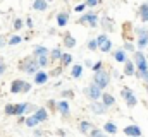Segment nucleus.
Instances as JSON below:
<instances>
[{
  "label": "nucleus",
  "mask_w": 148,
  "mask_h": 137,
  "mask_svg": "<svg viewBox=\"0 0 148 137\" xmlns=\"http://www.w3.org/2000/svg\"><path fill=\"white\" fill-rule=\"evenodd\" d=\"M134 64H136V75L140 79H143L148 86V62H147V57L141 50L134 52Z\"/></svg>",
  "instance_id": "1"
},
{
  "label": "nucleus",
  "mask_w": 148,
  "mask_h": 137,
  "mask_svg": "<svg viewBox=\"0 0 148 137\" xmlns=\"http://www.w3.org/2000/svg\"><path fill=\"white\" fill-rule=\"evenodd\" d=\"M29 110H33V106H31L29 103H21V104H7V106H5V113H7V115H16V117L24 115V113H26V111H29Z\"/></svg>",
  "instance_id": "2"
},
{
  "label": "nucleus",
  "mask_w": 148,
  "mask_h": 137,
  "mask_svg": "<svg viewBox=\"0 0 148 137\" xmlns=\"http://www.w3.org/2000/svg\"><path fill=\"white\" fill-rule=\"evenodd\" d=\"M93 82H97L102 89H105V87L110 84V74H109L107 70L100 68V70L93 72Z\"/></svg>",
  "instance_id": "3"
},
{
  "label": "nucleus",
  "mask_w": 148,
  "mask_h": 137,
  "mask_svg": "<svg viewBox=\"0 0 148 137\" xmlns=\"http://www.w3.org/2000/svg\"><path fill=\"white\" fill-rule=\"evenodd\" d=\"M21 70L23 72H28V74H36L38 70H40V65H38V60L36 57L35 58H28V60H24L23 64H21Z\"/></svg>",
  "instance_id": "4"
},
{
  "label": "nucleus",
  "mask_w": 148,
  "mask_h": 137,
  "mask_svg": "<svg viewBox=\"0 0 148 137\" xmlns=\"http://www.w3.org/2000/svg\"><path fill=\"white\" fill-rule=\"evenodd\" d=\"M77 24H88L90 28H95L98 24V14L95 12H86L84 16H81L77 19Z\"/></svg>",
  "instance_id": "5"
},
{
  "label": "nucleus",
  "mask_w": 148,
  "mask_h": 137,
  "mask_svg": "<svg viewBox=\"0 0 148 137\" xmlns=\"http://www.w3.org/2000/svg\"><path fill=\"white\" fill-rule=\"evenodd\" d=\"M102 91H103V89H102L97 82H93V84H90V86L86 87V91H84V93H86V96H88L91 101H97V100H100V98H102Z\"/></svg>",
  "instance_id": "6"
},
{
  "label": "nucleus",
  "mask_w": 148,
  "mask_h": 137,
  "mask_svg": "<svg viewBox=\"0 0 148 137\" xmlns=\"http://www.w3.org/2000/svg\"><path fill=\"white\" fill-rule=\"evenodd\" d=\"M121 94H122L124 101H126V104H127L129 108H133V106L138 104V98L134 96V93H133L129 87H122V89H121Z\"/></svg>",
  "instance_id": "7"
},
{
  "label": "nucleus",
  "mask_w": 148,
  "mask_h": 137,
  "mask_svg": "<svg viewBox=\"0 0 148 137\" xmlns=\"http://www.w3.org/2000/svg\"><path fill=\"white\" fill-rule=\"evenodd\" d=\"M136 36H138V48L140 50H143V48H147L148 46V29L145 28H138L136 29Z\"/></svg>",
  "instance_id": "8"
},
{
  "label": "nucleus",
  "mask_w": 148,
  "mask_h": 137,
  "mask_svg": "<svg viewBox=\"0 0 148 137\" xmlns=\"http://www.w3.org/2000/svg\"><path fill=\"white\" fill-rule=\"evenodd\" d=\"M90 110H91L95 115H103V113H107V106L103 104V101H100V100H97V101H91Z\"/></svg>",
  "instance_id": "9"
},
{
  "label": "nucleus",
  "mask_w": 148,
  "mask_h": 137,
  "mask_svg": "<svg viewBox=\"0 0 148 137\" xmlns=\"http://www.w3.org/2000/svg\"><path fill=\"white\" fill-rule=\"evenodd\" d=\"M124 74L126 75H136V64L133 60H126L124 62Z\"/></svg>",
  "instance_id": "10"
},
{
  "label": "nucleus",
  "mask_w": 148,
  "mask_h": 137,
  "mask_svg": "<svg viewBox=\"0 0 148 137\" xmlns=\"http://www.w3.org/2000/svg\"><path fill=\"white\" fill-rule=\"evenodd\" d=\"M124 134L126 136H134V137H140L143 132H141V129L138 127V125H127L126 129H124Z\"/></svg>",
  "instance_id": "11"
},
{
  "label": "nucleus",
  "mask_w": 148,
  "mask_h": 137,
  "mask_svg": "<svg viewBox=\"0 0 148 137\" xmlns=\"http://www.w3.org/2000/svg\"><path fill=\"white\" fill-rule=\"evenodd\" d=\"M24 82H26V81H21V79H16V81H12V84H10V91H12L14 94H17V93H23Z\"/></svg>",
  "instance_id": "12"
},
{
  "label": "nucleus",
  "mask_w": 148,
  "mask_h": 137,
  "mask_svg": "<svg viewBox=\"0 0 148 137\" xmlns=\"http://www.w3.org/2000/svg\"><path fill=\"white\" fill-rule=\"evenodd\" d=\"M57 110L60 111V115H64V117H69V113H71V108H69V103L66 101H59L57 103Z\"/></svg>",
  "instance_id": "13"
},
{
  "label": "nucleus",
  "mask_w": 148,
  "mask_h": 137,
  "mask_svg": "<svg viewBox=\"0 0 148 137\" xmlns=\"http://www.w3.org/2000/svg\"><path fill=\"white\" fill-rule=\"evenodd\" d=\"M138 16H140V19H141L143 22H147L148 21V0L145 2V3L140 5V9H138Z\"/></svg>",
  "instance_id": "14"
},
{
  "label": "nucleus",
  "mask_w": 148,
  "mask_h": 137,
  "mask_svg": "<svg viewBox=\"0 0 148 137\" xmlns=\"http://www.w3.org/2000/svg\"><path fill=\"white\" fill-rule=\"evenodd\" d=\"M114 58H115V62H121V64H124V62L127 60V57H126V50H124V48H119V50H115V52H114Z\"/></svg>",
  "instance_id": "15"
},
{
  "label": "nucleus",
  "mask_w": 148,
  "mask_h": 137,
  "mask_svg": "<svg viewBox=\"0 0 148 137\" xmlns=\"http://www.w3.org/2000/svg\"><path fill=\"white\" fill-rule=\"evenodd\" d=\"M48 81V74L43 72V70H38L35 74V84H45Z\"/></svg>",
  "instance_id": "16"
},
{
  "label": "nucleus",
  "mask_w": 148,
  "mask_h": 137,
  "mask_svg": "<svg viewBox=\"0 0 148 137\" xmlns=\"http://www.w3.org/2000/svg\"><path fill=\"white\" fill-rule=\"evenodd\" d=\"M100 100L103 101V104H105L107 108H110V106L115 104V98H114L112 94H109V93H102V98H100Z\"/></svg>",
  "instance_id": "17"
},
{
  "label": "nucleus",
  "mask_w": 148,
  "mask_h": 137,
  "mask_svg": "<svg viewBox=\"0 0 148 137\" xmlns=\"http://www.w3.org/2000/svg\"><path fill=\"white\" fill-rule=\"evenodd\" d=\"M67 22H69V14H67V12H60V14L57 16V24H59V28L67 26Z\"/></svg>",
  "instance_id": "18"
},
{
  "label": "nucleus",
  "mask_w": 148,
  "mask_h": 137,
  "mask_svg": "<svg viewBox=\"0 0 148 137\" xmlns=\"http://www.w3.org/2000/svg\"><path fill=\"white\" fill-rule=\"evenodd\" d=\"M35 115L40 122H47L48 120V113H47V108H36L35 110Z\"/></svg>",
  "instance_id": "19"
},
{
  "label": "nucleus",
  "mask_w": 148,
  "mask_h": 137,
  "mask_svg": "<svg viewBox=\"0 0 148 137\" xmlns=\"http://www.w3.org/2000/svg\"><path fill=\"white\" fill-rule=\"evenodd\" d=\"M47 7H48L47 0H35L33 2V9L35 10H47Z\"/></svg>",
  "instance_id": "20"
},
{
  "label": "nucleus",
  "mask_w": 148,
  "mask_h": 137,
  "mask_svg": "<svg viewBox=\"0 0 148 137\" xmlns=\"http://www.w3.org/2000/svg\"><path fill=\"white\" fill-rule=\"evenodd\" d=\"M24 122H26V125H28V127H31V129H35L36 125H40V120L36 118V115H35V113H33L31 117H28Z\"/></svg>",
  "instance_id": "21"
},
{
  "label": "nucleus",
  "mask_w": 148,
  "mask_h": 137,
  "mask_svg": "<svg viewBox=\"0 0 148 137\" xmlns=\"http://www.w3.org/2000/svg\"><path fill=\"white\" fill-rule=\"evenodd\" d=\"M103 130H105L107 134H117V125H115L114 122H107V123L103 125Z\"/></svg>",
  "instance_id": "22"
},
{
  "label": "nucleus",
  "mask_w": 148,
  "mask_h": 137,
  "mask_svg": "<svg viewBox=\"0 0 148 137\" xmlns=\"http://www.w3.org/2000/svg\"><path fill=\"white\" fill-rule=\"evenodd\" d=\"M98 48H100L103 53H109V52L112 50V41H110V39H105L103 43H100V45H98Z\"/></svg>",
  "instance_id": "23"
},
{
  "label": "nucleus",
  "mask_w": 148,
  "mask_h": 137,
  "mask_svg": "<svg viewBox=\"0 0 148 137\" xmlns=\"http://www.w3.org/2000/svg\"><path fill=\"white\" fill-rule=\"evenodd\" d=\"M90 130H91V123L86 122V120H83V122L79 123V132H81V134H88Z\"/></svg>",
  "instance_id": "24"
},
{
  "label": "nucleus",
  "mask_w": 148,
  "mask_h": 137,
  "mask_svg": "<svg viewBox=\"0 0 148 137\" xmlns=\"http://www.w3.org/2000/svg\"><path fill=\"white\" fill-rule=\"evenodd\" d=\"M71 75H73L74 79H77V77H81L83 75V65H74L73 67V70H71Z\"/></svg>",
  "instance_id": "25"
},
{
  "label": "nucleus",
  "mask_w": 148,
  "mask_h": 137,
  "mask_svg": "<svg viewBox=\"0 0 148 137\" xmlns=\"http://www.w3.org/2000/svg\"><path fill=\"white\" fill-rule=\"evenodd\" d=\"M60 62H62V65H69V64L73 62V55H71V53H62Z\"/></svg>",
  "instance_id": "26"
},
{
  "label": "nucleus",
  "mask_w": 148,
  "mask_h": 137,
  "mask_svg": "<svg viewBox=\"0 0 148 137\" xmlns=\"http://www.w3.org/2000/svg\"><path fill=\"white\" fill-rule=\"evenodd\" d=\"M64 45H66L67 48H74V46H76V39H74L73 36H69V34H67V36L64 38Z\"/></svg>",
  "instance_id": "27"
},
{
  "label": "nucleus",
  "mask_w": 148,
  "mask_h": 137,
  "mask_svg": "<svg viewBox=\"0 0 148 137\" xmlns=\"http://www.w3.org/2000/svg\"><path fill=\"white\" fill-rule=\"evenodd\" d=\"M50 52L45 46H35V57H41V55H48Z\"/></svg>",
  "instance_id": "28"
},
{
  "label": "nucleus",
  "mask_w": 148,
  "mask_h": 137,
  "mask_svg": "<svg viewBox=\"0 0 148 137\" xmlns=\"http://www.w3.org/2000/svg\"><path fill=\"white\" fill-rule=\"evenodd\" d=\"M21 41H23V38H21V36H10V38H9V41H7V45L14 46V45H19Z\"/></svg>",
  "instance_id": "29"
},
{
  "label": "nucleus",
  "mask_w": 148,
  "mask_h": 137,
  "mask_svg": "<svg viewBox=\"0 0 148 137\" xmlns=\"http://www.w3.org/2000/svg\"><path fill=\"white\" fill-rule=\"evenodd\" d=\"M48 55H41V57H36L38 60V65L40 67H47V64H48V58H47Z\"/></svg>",
  "instance_id": "30"
},
{
  "label": "nucleus",
  "mask_w": 148,
  "mask_h": 137,
  "mask_svg": "<svg viewBox=\"0 0 148 137\" xmlns=\"http://www.w3.org/2000/svg\"><path fill=\"white\" fill-rule=\"evenodd\" d=\"M86 46H88V50H91V52H95V50H98V41H97V39H90Z\"/></svg>",
  "instance_id": "31"
},
{
  "label": "nucleus",
  "mask_w": 148,
  "mask_h": 137,
  "mask_svg": "<svg viewBox=\"0 0 148 137\" xmlns=\"http://www.w3.org/2000/svg\"><path fill=\"white\" fill-rule=\"evenodd\" d=\"M50 55H52V58H53V60H60V57H62V52H60L59 48H53V50L50 52Z\"/></svg>",
  "instance_id": "32"
},
{
  "label": "nucleus",
  "mask_w": 148,
  "mask_h": 137,
  "mask_svg": "<svg viewBox=\"0 0 148 137\" xmlns=\"http://www.w3.org/2000/svg\"><path fill=\"white\" fill-rule=\"evenodd\" d=\"M124 50H126V52H136L133 43H124Z\"/></svg>",
  "instance_id": "33"
},
{
  "label": "nucleus",
  "mask_w": 148,
  "mask_h": 137,
  "mask_svg": "<svg viewBox=\"0 0 148 137\" xmlns=\"http://www.w3.org/2000/svg\"><path fill=\"white\" fill-rule=\"evenodd\" d=\"M100 68H103V62H97L95 65H91V70H93V72H97V70H100Z\"/></svg>",
  "instance_id": "34"
},
{
  "label": "nucleus",
  "mask_w": 148,
  "mask_h": 137,
  "mask_svg": "<svg viewBox=\"0 0 148 137\" xmlns=\"http://www.w3.org/2000/svg\"><path fill=\"white\" fill-rule=\"evenodd\" d=\"M86 7H88L86 3H79V5H76V7H74V10H76V12H83Z\"/></svg>",
  "instance_id": "35"
},
{
  "label": "nucleus",
  "mask_w": 148,
  "mask_h": 137,
  "mask_svg": "<svg viewBox=\"0 0 148 137\" xmlns=\"http://www.w3.org/2000/svg\"><path fill=\"white\" fill-rule=\"evenodd\" d=\"M21 28H23V21H21V19H16V21H14V29L17 31V29H21Z\"/></svg>",
  "instance_id": "36"
},
{
  "label": "nucleus",
  "mask_w": 148,
  "mask_h": 137,
  "mask_svg": "<svg viewBox=\"0 0 148 137\" xmlns=\"http://www.w3.org/2000/svg\"><path fill=\"white\" fill-rule=\"evenodd\" d=\"M103 132H105V130H100V129H91V130H90L91 136H102Z\"/></svg>",
  "instance_id": "37"
},
{
  "label": "nucleus",
  "mask_w": 148,
  "mask_h": 137,
  "mask_svg": "<svg viewBox=\"0 0 148 137\" xmlns=\"http://www.w3.org/2000/svg\"><path fill=\"white\" fill-rule=\"evenodd\" d=\"M100 3V0H86V5L88 7H95V5H98Z\"/></svg>",
  "instance_id": "38"
},
{
  "label": "nucleus",
  "mask_w": 148,
  "mask_h": 137,
  "mask_svg": "<svg viewBox=\"0 0 148 137\" xmlns=\"http://www.w3.org/2000/svg\"><path fill=\"white\" fill-rule=\"evenodd\" d=\"M105 39H109V38H107V34H100V36L97 38V41H98V45H100V43H103Z\"/></svg>",
  "instance_id": "39"
},
{
  "label": "nucleus",
  "mask_w": 148,
  "mask_h": 137,
  "mask_svg": "<svg viewBox=\"0 0 148 137\" xmlns=\"http://www.w3.org/2000/svg\"><path fill=\"white\" fill-rule=\"evenodd\" d=\"M31 91V84L29 82H24V87H23V93H29Z\"/></svg>",
  "instance_id": "40"
},
{
  "label": "nucleus",
  "mask_w": 148,
  "mask_h": 137,
  "mask_svg": "<svg viewBox=\"0 0 148 137\" xmlns=\"http://www.w3.org/2000/svg\"><path fill=\"white\" fill-rule=\"evenodd\" d=\"M62 94H64L66 98H67V96H69V98H73V96H74V93H73V91H64Z\"/></svg>",
  "instance_id": "41"
},
{
  "label": "nucleus",
  "mask_w": 148,
  "mask_h": 137,
  "mask_svg": "<svg viewBox=\"0 0 148 137\" xmlns=\"http://www.w3.org/2000/svg\"><path fill=\"white\" fill-rule=\"evenodd\" d=\"M5 64H3V62H0V74H3V72H5Z\"/></svg>",
  "instance_id": "42"
},
{
  "label": "nucleus",
  "mask_w": 148,
  "mask_h": 137,
  "mask_svg": "<svg viewBox=\"0 0 148 137\" xmlns=\"http://www.w3.org/2000/svg\"><path fill=\"white\" fill-rule=\"evenodd\" d=\"M5 45H7V43H5V38H3V36H0V48H2V46H5Z\"/></svg>",
  "instance_id": "43"
},
{
  "label": "nucleus",
  "mask_w": 148,
  "mask_h": 137,
  "mask_svg": "<svg viewBox=\"0 0 148 137\" xmlns=\"http://www.w3.org/2000/svg\"><path fill=\"white\" fill-rule=\"evenodd\" d=\"M26 24H28L29 28H33V21H31V19H28V21H26Z\"/></svg>",
  "instance_id": "44"
},
{
  "label": "nucleus",
  "mask_w": 148,
  "mask_h": 137,
  "mask_svg": "<svg viewBox=\"0 0 148 137\" xmlns=\"http://www.w3.org/2000/svg\"><path fill=\"white\" fill-rule=\"evenodd\" d=\"M41 134H43L41 130H38V129H35V136H41Z\"/></svg>",
  "instance_id": "45"
},
{
  "label": "nucleus",
  "mask_w": 148,
  "mask_h": 137,
  "mask_svg": "<svg viewBox=\"0 0 148 137\" xmlns=\"http://www.w3.org/2000/svg\"><path fill=\"white\" fill-rule=\"evenodd\" d=\"M47 2H50V0H47Z\"/></svg>",
  "instance_id": "46"
}]
</instances>
